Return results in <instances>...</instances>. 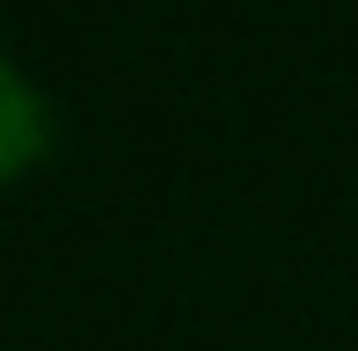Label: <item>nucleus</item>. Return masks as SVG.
<instances>
[{
  "label": "nucleus",
  "instance_id": "f257e3e1",
  "mask_svg": "<svg viewBox=\"0 0 358 351\" xmlns=\"http://www.w3.org/2000/svg\"><path fill=\"white\" fill-rule=\"evenodd\" d=\"M44 147H52V95L0 52V183L37 169Z\"/></svg>",
  "mask_w": 358,
  "mask_h": 351
}]
</instances>
